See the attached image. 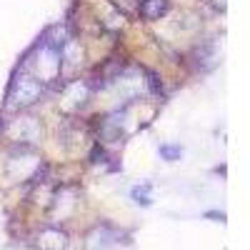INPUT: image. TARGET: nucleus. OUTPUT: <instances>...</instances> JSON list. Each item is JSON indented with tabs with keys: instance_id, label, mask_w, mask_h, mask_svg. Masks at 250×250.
Here are the masks:
<instances>
[{
	"instance_id": "f257e3e1",
	"label": "nucleus",
	"mask_w": 250,
	"mask_h": 250,
	"mask_svg": "<svg viewBox=\"0 0 250 250\" xmlns=\"http://www.w3.org/2000/svg\"><path fill=\"white\" fill-rule=\"evenodd\" d=\"M43 93V80H35L30 75H20L13 80L10 93H8V105L10 108H25L40 98Z\"/></svg>"
},
{
	"instance_id": "f03ea898",
	"label": "nucleus",
	"mask_w": 250,
	"mask_h": 250,
	"mask_svg": "<svg viewBox=\"0 0 250 250\" xmlns=\"http://www.w3.org/2000/svg\"><path fill=\"white\" fill-rule=\"evenodd\" d=\"M138 10H140V15L145 20H158V18H163L165 13L170 10V3L168 0H140Z\"/></svg>"
},
{
	"instance_id": "7ed1b4c3",
	"label": "nucleus",
	"mask_w": 250,
	"mask_h": 250,
	"mask_svg": "<svg viewBox=\"0 0 250 250\" xmlns=\"http://www.w3.org/2000/svg\"><path fill=\"white\" fill-rule=\"evenodd\" d=\"M160 158L163 160H168V163H175V160H180V155H183V148L180 145H160Z\"/></svg>"
},
{
	"instance_id": "20e7f679",
	"label": "nucleus",
	"mask_w": 250,
	"mask_h": 250,
	"mask_svg": "<svg viewBox=\"0 0 250 250\" xmlns=\"http://www.w3.org/2000/svg\"><path fill=\"white\" fill-rule=\"evenodd\" d=\"M148 190H150V183H145V185H143V190H140V188H135V190H133V200H135L138 205H150V198L145 195Z\"/></svg>"
},
{
	"instance_id": "39448f33",
	"label": "nucleus",
	"mask_w": 250,
	"mask_h": 250,
	"mask_svg": "<svg viewBox=\"0 0 250 250\" xmlns=\"http://www.w3.org/2000/svg\"><path fill=\"white\" fill-rule=\"evenodd\" d=\"M208 218H215V220H220V223L225 220V215H223V213H208Z\"/></svg>"
}]
</instances>
